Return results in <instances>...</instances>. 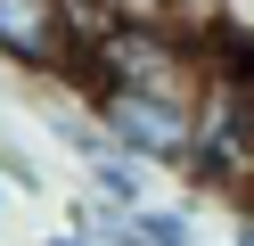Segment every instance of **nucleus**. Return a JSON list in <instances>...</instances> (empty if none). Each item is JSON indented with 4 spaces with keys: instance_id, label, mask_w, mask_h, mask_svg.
Segmentation results:
<instances>
[{
    "instance_id": "obj_5",
    "label": "nucleus",
    "mask_w": 254,
    "mask_h": 246,
    "mask_svg": "<svg viewBox=\"0 0 254 246\" xmlns=\"http://www.w3.org/2000/svg\"><path fill=\"white\" fill-rule=\"evenodd\" d=\"M0 213H8V180H0Z\"/></svg>"
},
{
    "instance_id": "obj_3",
    "label": "nucleus",
    "mask_w": 254,
    "mask_h": 246,
    "mask_svg": "<svg viewBox=\"0 0 254 246\" xmlns=\"http://www.w3.org/2000/svg\"><path fill=\"white\" fill-rule=\"evenodd\" d=\"M230 246H254V213H238V230H230Z\"/></svg>"
},
{
    "instance_id": "obj_2",
    "label": "nucleus",
    "mask_w": 254,
    "mask_h": 246,
    "mask_svg": "<svg viewBox=\"0 0 254 246\" xmlns=\"http://www.w3.org/2000/svg\"><path fill=\"white\" fill-rule=\"evenodd\" d=\"M90 98V123L115 156L148 164V172H189V148H197V115L189 107H164V98H131V90H99L82 82Z\"/></svg>"
},
{
    "instance_id": "obj_1",
    "label": "nucleus",
    "mask_w": 254,
    "mask_h": 246,
    "mask_svg": "<svg viewBox=\"0 0 254 246\" xmlns=\"http://www.w3.org/2000/svg\"><path fill=\"white\" fill-rule=\"evenodd\" d=\"M99 33V8L82 0H0V58L17 74H82Z\"/></svg>"
},
{
    "instance_id": "obj_4",
    "label": "nucleus",
    "mask_w": 254,
    "mask_h": 246,
    "mask_svg": "<svg viewBox=\"0 0 254 246\" xmlns=\"http://www.w3.org/2000/svg\"><path fill=\"white\" fill-rule=\"evenodd\" d=\"M41 246H90V238H74V230H50V238H41Z\"/></svg>"
}]
</instances>
